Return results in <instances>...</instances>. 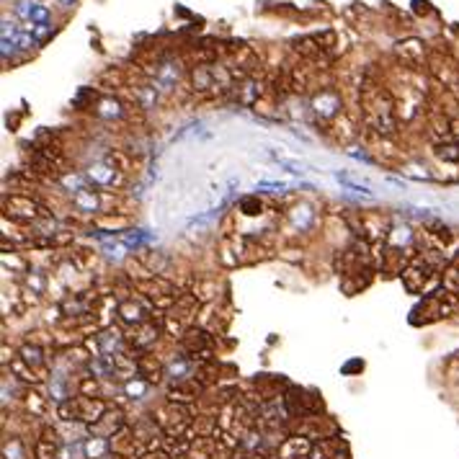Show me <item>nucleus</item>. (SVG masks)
Here are the masks:
<instances>
[{"label": "nucleus", "mask_w": 459, "mask_h": 459, "mask_svg": "<svg viewBox=\"0 0 459 459\" xmlns=\"http://www.w3.org/2000/svg\"><path fill=\"white\" fill-rule=\"evenodd\" d=\"M41 23H49V8L47 6H41V3H37V8H34V16H31L29 26H41Z\"/></svg>", "instance_id": "nucleus-6"}, {"label": "nucleus", "mask_w": 459, "mask_h": 459, "mask_svg": "<svg viewBox=\"0 0 459 459\" xmlns=\"http://www.w3.org/2000/svg\"><path fill=\"white\" fill-rule=\"evenodd\" d=\"M86 176H88L90 184H96V186H114V184H117V168L90 166Z\"/></svg>", "instance_id": "nucleus-2"}, {"label": "nucleus", "mask_w": 459, "mask_h": 459, "mask_svg": "<svg viewBox=\"0 0 459 459\" xmlns=\"http://www.w3.org/2000/svg\"><path fill=\"white\" fill-rule=\"evenodd\" d=\"M276 163L282 168H286L289 173H294V176H304L307 170H310V166H304V163H300V160H292V157H284V155H274Z\"/></svg>", "instance_id": "nucleus-3"}, {"label": "nucleus", "mask_w": 459, "mask_h": 459, "mask_svg": "<svg viewBox=\"0 0 459 459\" xmlns=\"http://www.w3.org/2000/svg\"><path fill=\"white\" fill-rule=\"evenodd\" d=\"M29 29H31V34L37 37V41H44L49 34H52V26H49V23H41V26H29Z\"/></svg>", "instance_id": "nucleus-7"}, {"label": "nucleus", "mask_w": 459, "mask_h": 459, "mask_svg": "<svg viewBox=\"0 0 459 459\" xmlns=\"http://www.w3.org/2000/svg\"><path fill=\"white\" fill-rule=\"evenodd\" d=\"M34 8H37V3H34V0H19V3H16V16H19L21 21H26V23H31V16H34Z\"/></svg>", "instance_id": "nucleus-4"}, {"label": "nucleus", "mask_w": 459, "mask_h": 459, "mask_svg": "<svg viewBox=\"0 0 459 459\" xmlns=\"http://www.w3.org/2000/svg\"><path fill=\"white\" fill-rule=\"evenodd\" d=\"M240 209H243V215L255 217V215H261V202H258L255 196H245L243 202H240Z\"/></svg>", "instance_id": "nucleus-5"}, {"label": "nucleus", "mask_w": 459, "mask_h": 459, "mask_svg": "<svg viewBox=\"0 0 459 459\" xmlns=\"http://www.w3.org/2000/svg\"><path fill=\"white\" fill-rule=\"evenodd\" d=\"M16 49H19L16 39H6V37H3V59H8L10 55H16Z\"/></svg>", "instance_id": "nucleus-8"}, {"label": "nucleus", "mask_w": 459, "mask_h": 459, "mask_svg": "<svg viewBox=\"0 0 459 459\" xmlns=\"http://www.w3.org/2000/svg\"><path fill=\"white\" fill-rule=\"evenodd\" d=\"M75 3H78V0H59V6H62V8H72Z\"/></svg>", "instance_id": "nucleus-9"}, {"label": "nucleus", "mask_w": 459, "mask_h": 459, "mask_svg": "<svg viewBox=\"0 0 459 459\" xmlns=\"http://www.w3.org/2000/svg\"><path fill=\"white\" fill-rule=\"evenodd\" d=\"M433 155L439 157L441 163H449V166H459V139H439V145L433 147Z\"/></svg>", "instance_id": "nucleus-1"}]
</instances>
